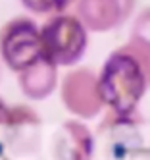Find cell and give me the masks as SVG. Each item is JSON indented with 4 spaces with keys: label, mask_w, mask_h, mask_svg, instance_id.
Segmentation results:
<instances>
[{
    "label": "cell",
    "mask_w": 150,
    "mask_h": 160,
    "mask_svg": "<svg viewBox=\"0 0 150 160\" xmlns=\"http://www.w3.org/2000/svg\"><path fill=\"white\" fill-rule=\"evenodd\" d=\"M98 83L104 104L112 114H135L150 91V44L129 37L102 64Z\"/></svg>",
    "instance_id": "obj_1"
},
{
    "label": "cell",
    "mask_w": 150,
    "mask_h": 160,
    "mask_svg": "<svg viewBox=\"0 0 150 160\" xmlns=\"http://www.w3.org/2000/svg\"><path fill=\"white\" fill-rule=\"evenodd\" d=\"M62 102L77 118L98 116L106 106L100 93L98 73L89 68L69 72L62 81Z\"/></svg>",
    "instance_id": "obj_4"
},
{
    "label": "cell",
    "mask_w": 150,
    "mask_h": 160,
    "mask_svg": "<svg viewBox=\"0 0 150 160\" xmlns=\"http://www.w3.org/2000/svg\"><path fill=\"white\" fill-rule=\"evenodd\" d=\"M0 56L12 72H23L42 58L41 29L29 18H14L0 29Z\"/></svg>",
    "instance_id": "obj_3"
},
{
    "label": "cell",
    "mask_w": 150,
    "mask_h": 160,
    "mask_svg": "<svg viewBox=\"0 0 150 160\" xmlns=\"http://www.w3.org/2000/svg\"><path fill=\"white\" fill-rule=\"evenodd\" d=\"M19 2L33 14L54 16V14H64L69 6H75L77 0H19Z\"/></svg>",
    "instance_id": "obj_7"
},
{
    "label": "cell",
    "mask_w": 150,
    "mask_h": 160,
    "mask_svg": "<svg viewBox=\"0 0 150 160\" xmlns=\"http://www.w3.org/2000/svg\"><path fill=\"white\" fill-rule=\"evenodd\" d=\"M131 37L150 44V6L137 14L135 23L131 27Z\"/></svg>",
    "instance_id": "obj_8"
},
{
    "label": "cell",
    "mask_w": 150,
    "mask_h": 160,
    "mask_svg": "<svg viewBox=\"0 0 150 160\" xmlns=\"http://www.w3.org/2000/svg\"><path fill=\"white\" fill-rule=\"evenodd\" d=\"M56 72H58V66L52 60H48L46 56L39 58L27 70L17 73V83L21 87V93L31 100L46 98L56 87V81H58Z\"/></svg>",
    "instance_id": "obj_6"
},
{
    "label": "cell",
    "mask_w": 150,
    "mask_h": 160,
    "mask_svg": "<svg viewBox=\"0 0 150 160\" xmlns=\"http://www.w3.org/2000/svg\"><path fill=\"white\" fill-rule=\"evenodd\" d=\"M137 8V0H77L75 14L89 31L106 33L127 23Z\"/></svg>",
    "instance_id": "obj_5"
},
{
    "label": "cell",
    "mask_w": 150,
    "mask_h": 160,
    "mask_svg": "<svg viewBox=\"0 0 150 160\" xmlns=\"http://www.w3.org/2000/svg\"><path fill=\"white\" fill-rule=\"evenodd\" d=\"M6 118V108H4V104H2V100H0V122H2Z\"/></svg>",
    "instance_id": "obj_9"
},
{
    "label": "cell",
    "mask_w": 150,
    "mask_h": 160,
    "mask_svg": "<svg viewBox=\"0 0 150 160\" xmlns=\"http://www.w3.org/2000/svg\"><path fill=\"white\" fill-rule=\"evenodd\" d=\"M42 56L58 68L73 66L85 56L89 47V29L77 14H54L41 27Z\"/></svg>",
    "instance_id": "obj_2"
}]
</instances>
